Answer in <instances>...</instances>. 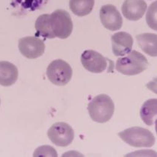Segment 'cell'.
Masks as SVG:
<instances>
[{"label":"cell","instance_id":"13","mask_svg":"<svg viewBox=\"0 0 157 157\" xmlns=\"http://www.w3.org/2000/svg\"><path fill=\"white\" fill-rule=\"evenodd\" d=\"M138 43L140 48L146 54L152 57H156L157 56V35L156 34L144 33L136 35Z\"/></svg>","mask_w":157,"mask_h":157},{"label":"cell","instance_id":"1","mask_svg":"<svg viewBox=\"0 0 157 157\" xmlns=\"http://www.w3.org/2000/svg\"><path fill=\"white\" fill-rule=\"evenodd\" d=\"M148 66L149 63L144 55L132 50L125 57L117 59L115 68L119 73L126 76H135L144 72Z\"/></svg>","mask_w":157,"mask_h":157},{"label":"cell","instance_id":"9","mask_svg":"<svg viewBox=\"0 0 157 157\" xmlns=\"http://www.w3.org/2000/svg\"><path fill=\"white\" fill-rule=\"evenodd\" d=\"M100 17L102 24L108 30L117 31L122 27V17L113 5L102 6L100 11Z\"/></svg>","mask_w":157,"mask_h":157},{"label":"cell","instance_id":"20","mask_svg":"<svg viewBox=\"0 0 157 157\" xmlns=\"http://www.w3.org/2000/svg\"><path fill=\"white\" fill-rule=\"evenodd\" d=\"M0 104H1V100H0Z\"/></svg>","mask_w":157,"mask_h":157},{"label":"cell","instance_id":"18","mask_svg":"<svg viewBox=\"0 0 157 157\" xmlns=\"http://www.w3.org/2000/svg\"><path fill=\"white\" fill-rule=\"evenodd\" d=\"M156 1L152 3V5L148 8L147 13L146 20L147 25L153 30H157L156 27Z\"/></svg>","mask_w":157,"mask_h":157},{"label":"cell","instance_id":"6","mask_svg":"<svg viewBox=\"0 0 157 157\" xmlns=\"http://www.w3.org/2000/svg\"><path fill=\"white\" fill-rule=\"evenodd\" d=\"M50 141L59 147H67L73 142L74 132L73 128L64 122L56 123L47 132Z\"/></svg>","mask_w":157,"mask_h":157},{"label":"cell","instance_id":"19","mask_svg":"<svg viewBox=\"0 0 157 157\" xmlns=\"http://www.w3.org/2000/svg\"><path fill=\"white\" fill-rule=\"evenodd\" d=\"M33 156H52V157H57L58 153L56 151V150L51 146H47V145H44V146L39 147L35 150V153H34Z\"/></svg>","mask_w":157,"mask_h":157},{"label":"cell","instance_id":"14","mask_svg":"<svg viewBox=\"0 0 157 157\" xmlns=\"http://www.w3.org/2000/svg\"><path fill=\"white\" fill-rule=\"evenodd\" d=\"M157 100L151 99L147 100L143 104L140 111V115L143 122L147 126H152L154 124L155 118H156Z\"/></svg>","mask_w":157,"mask_h":157},{"label":"cell","instance_id":"3","mask_svg":"<svg viewBox=\"0 0 157 157\" xmlns=\"http://www.w3.org/2000/svg\"><path fill=\"white\" fill-rule=\"evenodd\" d=\"M124 142L135 147H151L155 144V137L148 129L133 127L118 133Z\"/></svg>","mask_w":157,"mask_h":157},{"label":"cell","instance_id":"7","mask_svg":"<svg viewBox=\"0 0 157 157\" xmlns=\"http://www.w3.org/2000/svg\"><path fill=\"white\" fill-rule=\"evenodd\" d=\"M19 49L23 56L29 59L40 57L45 51V44L36 37H25L19 40Z\"/></svg>","mask_w":157,"mask_h":157},{"label":"cell","instance_id":"2","mask_svg":"<svg viewBox=\"0 0 157 157\" xmlns=\"http://www.w3.org/2000/svg\"><path fill=\"white\" fill-rule=\"evenodd\" d=\"M88 110L92 120L97 123L103 124L112 118L115 112V105L108 95L100 94L94 97L90 102Z\"/></svg>","mask_w":157,"mask_h":157},{"label":"cell","instance_id":"10","mask_svg":"<svg viewBox=\"0 0 157 157\" xmlns=\"http://www.w3.org/2000/svg\"><path fill=\"white\" fill-rule=\"evenodd\" d=\"M147 5L144 0H125L121 11L126 19L137 21L144 16Z\"/></svg>","mask_w":157,"mask_h":157},{"label":"cell","instance_id":"16","mask_svg":"<svg viewBox=\"0 0 157 157\" xmlns=\"http://www.w3.org/2000/svg\"><path fill=\"white\" fill-rule=\"evenodd\" d=\"M35 29L37 35L46 38H55L56 36L52 30L50 23V14H42L35 22Z\"/></svg>","mask_w":157,"mask_h":157},{"label":"cell","instance_id":"12","mask_svg":"<svg viewBox=\"0 0 157 157\" xmlns=\"http://www.w3.org/2000/svg\"><path fill=\"white\" fill-rule=\"evenodd\" d=\"M18 78V70L14 64L6 61H0V85L11 86Z\"/></svg>","mask_w":157,"mask_h":157},{"label":"cell","instance_id":"15","mask_svg":"<svg viewBox=\"0 0 157 157\" xmlns=\"http://www.w3.org/2000/svg\"><path fill=\"white\" fill-rule=\"evenodd\" d=\"M69 6L75 15L84 17L92 11L94 6V0H70Z\"/></svg>","mask_w":157,"mask_h":157},{"label":"cell","instance_id":"5","mask_svg":"<svg viewBox=\"0 0 157 157\" xmlns=\"http://www.w3.org/2000/svg\"><path fill=\"white\" fill-rule=\"evenodd\" d=\"M50 23L56 37L66 39L72 33V20L69 13L64 10L58 9L51 13Z\"/></svg>","mask_w":157,"mask_h":157},{"label":"cell","instance_id":"4","mask_svg":"<svg viewBox=\"0 0 157 157\" xmlns=\"http://www.w3.org/2000/svg\"><path fill=\"white\" fill-rule=\"evenodd\" d=\"M47 76L52 84L63 86L71 81L73 71L67 62L61 59H56L49 64Z\"/></svg>","mask_w":157,"mask_h":157},{"label":"cell","instance_id":"8","mask_svg":"<svg viewBox=\"0 0 157 157\" xmlns=\"http://www.w3.org/2000/svg\"><path fill=\"white\" fill-rule=\"evenodd\" d=\"M81 62L85 69L94 73L103 72L108 66L107 59L94 50H85L81 56Z\"/></svg>","mask_w":157,"mask_h":157},{"label":"cell","instance_id":"11","mask_svg":"<svg viewBox=\"0 0 157 157\" xmlns=\"http://www.w3.org/2000/svg\"><path fill=\"white\" fill-rule=\"evenodd\" d=\"M112 51L116 56H124L132 50L133 39L125 32L115 33L112 36Z\"/></svg>","mask_w":157,"mask_h":157},{"label":"cell","instance_id":"17","mask_svg":"<svg viewBox=\"0 0 157 157\" xmlns=\"http://www.w3.org/2000/svg\"><path fill=\"white\" fill-rule=\"evenodd\" d=\"M48 0H13L15 7H19L26 11H35L47 4Z\"/></svg>","mask_w":157,"mask_h":157}]
</instances>
